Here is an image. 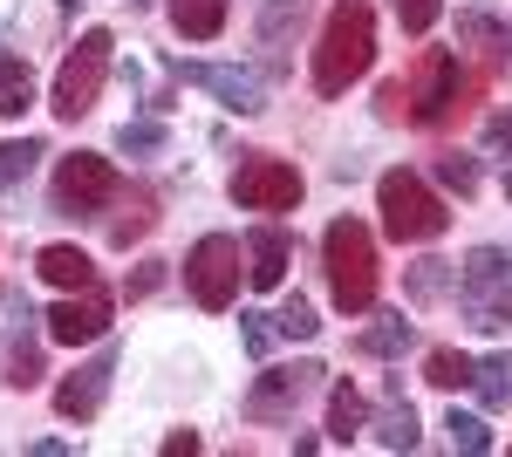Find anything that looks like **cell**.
I'll return each mask as SVG.
<instances>
[{"instance_id":"1","label":"cell","mask_w":512,"mask_h":457,"mask_svg":"<svg viewBox=\"0 0 512 457\" xmlns=\"http://www.w3.org/2000/svg\"><path fill=\"white\" fill-rule=\"evenodd\" d=\"M369 62H376V14L362 0H342L315 41V89L321 96H342L349 82L369 76Z\"/></svg>"},{"instance_id":"2","label":"cell","mask_w":512,"mask_h":457,"mask_svg":"<svg viewBox=\"0 0 512 457\" xmlns=\"http://www.w3.org/2000/svg\"><path fill=\"white\" fill-rule=\"evenodd\" d=\"M321 260H328V294L342 314H369L376 307V287H383V267H376V239L362 219H335L321 232Z\"/></svg>"},{"instance_id":"3","label":"cell","mask_w":512,"mask_h":457,"mask_svg":"<svg viewBox=\"0 0 512 457\" xmlns=\"http://www.w3.org/2000/svg\"><path fill=\"white\" fill-rule=\"evenodd\" d=\"M376 212H383V232H390L396 246H424V239H437V232L451 226L444 198L417 171H383L376 178Z\"/></svg>"},{"instance_id":"4","label":"cell","mask_w":512,"mask_h":457,"mask_svg":"<svg viewBox=\"0 0 512 457\" xmlns=\"http://www.w3.org/2000/svg\"><path fill=\"white\" fill-rule=\"evenodd\" d=\"M110 55H117V35L110 28H89V35L76 41V55L55 69V116L62 123H76V116L96 110V96H103V76H110Z\"/></svg>"},{"instance_id":"5","label":"cell","mask_w":512,"mask_h":457,"mask_svg":"<svg viewBox=\"0 0 512 457\" xmlns=\"http://www.w3.org/2000/svg\"><path fill=\"white\" fill-rule=\"evenodd\" d=\"M458 301L472 314V328H506L512 321V260L499 246H478L458 267Z\"/></svg>"},{"instance_id":"6","label":"cell","mask_w":512,"mask_h":457,"mask_svg":"<svg viewBox=\"0 0 512 457\" xmlns=\"http://www.w3.org/2000/svg\"><path fill=\"white\" fill-rule=\"evenodd\" d=\"M185 287H192L198 307H212V314H226L239 301V239L233 232H205L192 246V260H185Z\"/></svg>"},{"instance_id":"7","label":"cell","mask_w":512,"mask_h":457,"mask_svg":"<svg viewBox=\"0 0 512 457\" xmlns=\"http://www.w3.org/2000/svg\"><path fill=\"white\" fill-rule=\"evenodd\" d=\"M110 198H117V164H110V157H96V151L62 157V171H55V212L96 219Z\"/></svg>"},{"instance_id":"8","label":"cell","mask_w":512,"mask_h":457,"mask_svg":"<svg viewBox=\"0 0 512 457\" xmlns=\"http://www.w3.org/2000/svg\"><path fill=\"white\" fill-rule=\"evenodd\" d=\"M301 171L287 164V157H246L233 171V198L246 212H294L301 205Z\"/></svg>"},{"instance_id":"9","label":"cell","mask_w":512,"mask_h":457,"mask_svg":"<svg viewBox=\"0 0 512 457\" xmlns=\"http://www.w3.org/2000/svg\"><path fill=\"white\" fill-rule=\"evenodd\" d=\"M321 389V362H294V369H260V382L246 389V417H260V423H280V417H294L308 396Z\"/></svg>"},{"instance_id":"10","label":"cell","mask_w":512,"mask_h":457,"mask_svg":"<svg viewBox=\"0 0 512 457\" xmlns=\"http://www.w3.org/2000/svg\"><path fill=\"white\" fill-rule=\"evenodd\" d=\"M458 82H465L458 55H451V48H431L424 69H417V89H410V116H417V123H437V116L458 103Z\"/></svg>"},{"instance_id":"11","label":"cell","mask_w":512,"mask_h":457,"mask_svg":"<svg viewBox=\"0 0 512 457\" xmlns=\"http://www.w3.org/2000/svg\"><path fill=\"white\" fill-rule=\"evenodd\" d=\"M178 76L198 82V89H212L226 110L239 116H253V110H267V96H260V76L253 69H226V62H178Z\"/></svg>"},{"instance_id":"12","label":"cell","mask_w":512,"mask_h":457,"mask_svg":"<svg viewBox=\"0 0 512 457\" xmlns=\"http://www.w3.org/2000/svg\"><path fill=\"white\" fill-rule=\"evenodd\" d=\"M110 335V301L89 287L82 301H55L48 307V342H62V348H82V342H103Z\"/></svg>"},{"instance_id":"13","label":"cell","mask_w":512,"mask_h":457,"mask_svg":"<svg viewBox=\"0 0 512 457\" xmlns=\"http://www.w3.org/2000/svg\"><path fill=\"white\" fill-rule=\"evenodd\" d=\"M110 376H117V348H103L96 362H82L76 376L55 389V410H62V417H76V423L96 417V410H103V396H110Z\"/></svg>"},{"instance_id":"14","label":"cell","mask_w":512,"mask_h":457,"mask_svg":"<svg viewBox=\"0 0 512 457\" xmlns=\"http://www.w3.org/2000/svg\"><path fill=\"white\" fill-rule=\"evenodd\" d=\"M35 273L48 287H62V294H89V287H96V260H89L82 246H41Z\"/></svg>"},{"instance_id":"15","label":"cell","mask_w":512,"mask_h":457,"mask_svg":"<svg viewBox=\"0 0 512 457\" xmlns=\"http://www.w3.org/2000/svg\"><path fill=\"white\" fill-rule=\"evenodd\" d=\"M246 260H253V267H246L253 287H280V280H287V232L280 226H253L246 232Z\"/></svg>"},{"instance_id":"16","label":"cell","mask_w":512,"mask_h":457,"mask_svg":"<svg viewBox=\"0 0 512 457\" xmlns=\"http://www.w3.org/2000/svg\"><path fill=\"white\" fill-rule=\"evenodd\" d=\"M171 28L185 41H212L226 28V0H171Z\"/></svg>"},{"instance_id":"17","label":"cell","mask_w":512,"mask_h":457,"mask_svg":"<svg viewBox=\"0 0 512 457\" xmlns=\"http://www.w3.org/2000/svg\"><path fill=\"white\" fill-rule=\"evenodd\" d=\"M410 342H417V328H410L403 314H376V321L355 335V348H362V355H403Z\"/></svg>"},{"instance_id":"18","label":"cell","mask_w":512,"mask_h":457,"mask_svg":"<svg viewBox=\"0 0 512 457\" xmlns=\"http://www.w3.org/2000/svg\"><path fill=\"white\" fill-rule=\"evenodd\" d=\"M472 389L485 410H512V355H485L472 369Z\"/></svg>"},{"instance_id":"19","label":"cell","mask_w":512,"mask_h":457,"mask_svg":"<svg viewBox=\"0 0 512 457\" xmlns=\"http://www.w3.org/2000/svg\"><path fill=\"white\" fill-rule=\"evenodd\" d=\"M376 444H383V451H417V410L396 403V389H390V410L376 417Z\"/></svg>"},{"instance_id":"20","label":"cell","mask_w":512,"mask_h":457,"mask_svg":"<svg viewBox=\"0 0 512 457\" xmlns=\"http://www.w3.org/2000/svg\"><path fill=\"white\" fill-rule=\"evenodd\" d=\"M35 103V76H28V62L21 55H0V116H21Z\"/></svg>"},{"instance_id":"21","label":"cell","mask_w":512,"mask_h":457,"mask_svg":"<svg viewBox=\"0 0 512 457\" xmlns=\"http://www.w3.org/2000/svg\"><path fill=\"white\" fill-rule=\"evenodd\" d=\"M472 355H458V348H431L424 355V382H437V389H472Z\"/></svg>"},{"instance_id":"22","label":"cell","mask_w":512,"mask_h":457,"mask_svg":"<svg viewBox=\"0 0 512 457\" xmlns=\"http://www.w3.org/2000/svg\"><path fill=\"white\" fill-rule=\"evenodd\" d=\"M355 430H362V396H355V382H335L328 389V437L349 444Z\"/></svg>"},{"instance_id":"23","label":"cell","mask_w":512,"mask_h":457,"mask_svg":"<svg viewBox=\"0 0 512 457\" xmlns=\"http://www.w3.org/2000/svg\"><path fill=\"white\" fill-rule=\"evenodd\" d=\"M451 280H458L451 260H417V267H410V301H417V307L444 301V287H451Z\"/></svg>"},{"instance_id":"24","label":"cell","mask_w":512,"mask_h":457,"mask_svg":"<svg viewBox=\"0 0 512 457\" xmlns=\"http://www.w3.org/2000/svg\"><path fill=\"white\" fill-rule=\"evenodd\" d=\"M458 41H472V48H485V55H492V62H506V28H499V21H492V14H458Z\"/></svg>"},{"instance_id":"25","label":"cell","mask_w":512,"mask_h":457,"mask_svg":"<svg viewBox=\"0 0 512 457\" xmlns=\"http://www.w3.org/2000/svg\"><path fill=\"white\" fill-rule=\"evenodd\" d=\"M444 430H451V451H465V457H485V451H492V430H485V417H472V410H451V417H444Z\"/></svg>"},{"instance_id":"26","label":"cell","mask_w":512,"mask_h":457,"mask_svg":"<svg viewBox=\"0 0 512 457\" xmlns=\"http://www.w3.org/2000/svg\"><path fill=\"white\" fill-rule=\"evenodd\" d=\"M164 144H171V130L151 123V116H137V123H123V130H117V151L123 157H151V151H164Z\"/></svg>"},{"instance_id":"27","label":"cell","mask_w":512,"mask_h":457,"mask_svg":"<svg viewBox=\"0 0 512 457\" xmlns=\"http://www.w3.org/2000/svg\"><path fill=\"white\" fill-rule=\"evenodd\" d=\"M35 157H41L35 137H7V144H0V191H7V185H21V178L35 171Z\"/></svg>"},{"instance_id":"28","label":"cell","mask_w":512,"mask_h":457,"mask_svg":"<svg viewBox=\"0 0 512 457\" xmlns=\"http://www.w3.org/2000/svg\"><path fill=\"white\" fill-rule=\"evenodd\" d=\"M274 335H287V342H315V335H321L315 307H308V301H301V294H294V301H287V307H280V314H274Z\"/></svg>"},{"instance_id":"29","label":"cell","mask_w":512,"mask_h":457,"mask_svg":"<svg viewBox=\"0 0 512 457\" xmlns=\"http://www.w3.org/2000/svg\"><path fill=\"white\" fill-rule=\"evenodd\" d=\"M396 21H403V35H431L437 14H444V0H390Z\"/></svg>"},{"instance_id":"30","label":"cell","mask_w":512,"mask_h":457,"mask_svg":"<svg viewBox=\"0 0 512 457\" xmlns=\"http://www.w3.org/2000/svg\"><path fill=\"white\" fill-rule=\"evenodd\" d=\"M437 185H451L458 198H465V191H478V164H472V157H458V151L437 157Z\"/></svg>"},{"instance_id":"31","label":"cell","mask_w":512,"mask_h":457,"mask_svg":"<svg viewBox=\"0 0 512 457\" xmlns=\"http://www.w3.org/2000/svg\"><path fill=\"white\" fill-rule=\"evenodd\" d=\"M239 342H246V355H267L274 348V314H239Z\"/></svg>"},{"instance_id":"32","label":"cell","mask_w":512,"mask_h":457,"mask_svg":"<svg viewBox=\"0 0 512 457\" xmlns=\"http://www.w3.org/2000/svg\"><path fill=\"white\" fill-rule=\"evenodd\" d=\"M294 21H301V0H274V7L260 14V35H267V41H280L287 28H294Z\"/></svg>"},{"instance_id":"33","label":"cell","mask_w":512,"mask_h":457,"mask_svg":"<svg viewBox=\"0 0 512 457\" xmlns=\"http://www.w3.org/2000/svg\"><path fill=\"white\" fill-rule=\"evenodd\" d=\"M158 287H164V260H144V267L123 280V294H130V301H151Z\"/></svg>"},{"instance_id":"34","label":"cell","mask_w":512,"mask_h":457,"mask_svg":"<svg viewBox=\"0 0 512 457\" xmlns=\"http://www.w3.org/2000/svg\"><path fill=\"white\" fill-rule=\"evenodd\" d=\"M485 144H499V151H506V144H512V110H506V116H492V123H485Z\"/></svg>"},{"instance_id":"35","label":"cell","mask_w":512,"mask_h":457,"mask_svg":"<svg viewBox=\"0 0 512 457\" xmlns=\"http://www.w3.org/2000/svg\"><path fill=\"white\" fill-rule=\"evenodd\" d=\"M164 451H171V457H192L198 437H192V430H171V437H164Z\"/></svg>"},{"instance_id":"36","label":"cell","mask_w":512,"mask_h":457,"mask_svg":"<svg viewBox=\"0 0 512 457\" xmlns=\"http://www.w3.org/2000/svg\"><path fill=\"white\" fill-rule=\"evenodd\" d=\"M62 14H82V0H62Z\"/></svg>"}]
</instances>
